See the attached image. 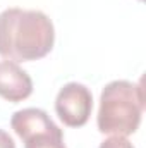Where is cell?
<instances>
[{
	"instance_id": "obj_5",
	"label": "cell",
	"mask_w": 146,
	"mask_h": 148,
	"mask_svg": "<svg viewBox=\"0 0 146 148\" xmlns=\"http://www.w3.org/2000/svg\"><path fill=\"white\" fill-rule=\"evenodd\" d=\"M10 127L14 129V133L23 141H26L33 134L43 133V131L57 129L59 126L50 119V115L43 110V109L28 107V109L14 112V115L10 119Z\"/></svg>"
},
{
	"instance_id": "obj_6",
	"label": "cell",
	"mask_w": 146,
	"mask_h": 148,
	"mask_svg": "<svg viewBox=\"0 0 146 148\" xmlns=\"http://www.w3.org/2000/svg\"><path fill=\"white\" fill-rule=\"evenodd\" d=\"M24 148H67L64 143V133L60 127L33 134L24 141Z\"/></svg>"
},
{
	"instance_id": "obj_1",
	"label": "cell",
	"mask_w": 146,
	"mask_h": 148,
	"mask_svg": "<svg viewBox=\"0 0 146 148\" xmlns=\"http://www.w3.org/2000/svg\"><path fill=\"white\" fill-rule=\"evenodd\" d=\"M55 43L52 19L35 9L9 7L0 12V55L14 62H31L48 55Z\"/></svg>"
},
{
	"instance_id": "obj_4",
	"label": "cell",
	"mask_w": 146,
	"mask_h": 148,
	"mask_svg": "<svg viewBox=\"0 0 146 148\" xmlns=\"http://www.w3.org/2000/svg\"><path fill=\"white\" fill-rule=\"evenodd\" d=\"M33 93V79L17 62L0 60V97L17 103L29 98Z\"/></svg>"
},
{
	"instance_id": "obj_7",
	"label": "cell",
	"mask_w": 146,
	"mask_h": 148,
	"mask_svg": "<svg viewBox=\"0 0 146 148\" xmlns=\"http://www.w3.org/2000/svg\"><path fill=\"white\" fill-rule=\"evenodd\" d=\"M98 148H134V145L126 136H110L103 140Z\"/></svg>"
},
{
	"instance_id": "obj_2",
	"label": "cell",
	"mask_w": 146,
	"mask_h": 148,
	"mask_svg": "<svg viewBox=\"0 0 146 148\" xmlns=\"http://www.w3.org/2000/svg\"><path fill=\"white\" fill-rule=\"evenodd\" d=\"M145 110L141 83L115 79L105 84L96 115L98 131L112 136H129L138 131Z\"/></svg>"
},
{
	"instance_id": "obj_3",
	"label": "cell",
	"mask_w": 146,
	"mask_h": 148,
	"mask_svg": "<svg viewBox=\"0 0 146 148\" xmlns=\"http://www.w3.org/2000/svg\"><path fill=\"white\" fill-rule=\"evenodd\" d=\"M93 110V95L83 83L64 84L55 98V112L59 119L69 127H83Z\"/></svg>"
},
{
	"instance_id": "obj_8",
	"label": "cell",
	"mask_w": 146,
	"mask_h": 148,
	"mask_svg": "<svg viewBox=\"0 0 146 148\" xmlns=\"http://www.w3.org/2000/svg\"><path fill=\"white\" fill-rule=\"evenodd\" d=\"M0 148H16L14 140H12L10 134L5 133L3 129H0Z\"/></svg>"
}]
</instances>
